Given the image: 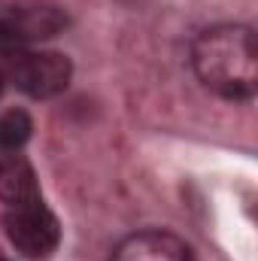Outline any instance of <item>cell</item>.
<instances>
[{
    "instance_id": "1",
    "label": "cell",
    "mask_w": 258,
    "mask_h": 261,
    "mask_svg": "<svg viewBox=\"0 0 258 261\" xmlns=\"http://www.w3.org/2000/svg\"><path fill=\"white\" fill-rule=\"evenodd\" d=\"M200 85L225 100H252L258 88V43L246 24L207 28L192 46Z\"/></svg>"
},
{
    "instance_id": "2",
    "label": "cell",
    "mask_w": 258,
    "mask_h": 261,
    "mask_svg": "<svg viewBox=\"0 0 258 261\" xmlns=\"http://www.w3.org/2000/svg\"><path fill=\"white\" fill-rule=\"evenodd\" d=\"M6 55L9 58H6V73L3 76H9V82H15V88L24 91L28 97L46 100V97L61 94L70 85L73 64L61 52H24V49H15V52H6Z\"/></svg>"
},
{
    "instance_id": "3",
    "label": "cell",
    "mask_w": 258,
    "mask_h": 261,
    "mask_svg": "<svg viewBox=\"0 0 258 261\" xmlns=\"http://www.w3.org/2000/svg\"><path fill=\"white\" fill-rule=\"evenodd\" d=\"M6 237L21 255L46 258L61 243V225L43 197H31L6 210Z\"/></svg>"
},
{
    "instance_id": "4",
    "label": "cell",
    "mask_w": 258,
    "mask_h": 261,
    "mask_svg": "<svg viewBox=\"0 0 258 261\" xmlns=\"http://www.w3.org/2000/svg\"><path fill=\"white\" fill-rule=\"evenodd\" d=\"M113 261H194V255L192 246L170 231H137L113 249Z\"/></svg>"
},
{
    "instance_id": "5",
    "label": "cell",
    "mask_w": 258,
    "mask_h": 261,
    "mask_svg": "<svg viewBox=\"0 0 258 261\" xmlns=\"http://www.w3.org/2000/svg\"><path fill=\"white\" fill-rule=\"evenodd\" d=\"M31 197H40L34 167L24 161V155L0 149V200H6V206H12V203L31 200Z\"/></svg>"
},
{
    "instance_id": "6",
    "label": "cell",
    "mask_w": 258,
    "mask_h": 261,
    "mask_svg": "<svg viewBox=\"0 0 258 261\" xmlns=\"http://www.w3.org/2000/svg\"><path fill=\"white\" fill-rule=\"evenodd\" d=\"M31 116L24 110H6L0 116V149L3 152H18L31 140Z\"/></svg>"
},
{
    "instance_id": "7",
    "label": "cell",
    "mask_w": 258,
    "mask_h": 261,
    "mask_svg": "<svg viewBox=\"0 0 258 261\" xmlns=\"http://www.w3.org/2000/svg\"><path fill=\"white\" fill-rule=\"evenodd\" d=\"M3 85H6V76H3V70H0V94H3Z\"/></svg>"
},
{
    "instance_id": "8",
    "label": "cell",
    "mask_w": 258,
    "mask_h": 261,
    "mask_svg": "<svg viewBox=\"0 0 258 261\" xmlns=\"http://www.w3.org/2000/svg\"><path fill=\"white\" fill-rule=\"evenodd\" d=\"M125 3H134V0H125Z\"/></svg>"
},
{
    "instance_id": "9",
    "label": "cell",
    "mask_w": 258,
    "mask_h": 261,
    "mask_svg": "<svg viewBox=\"0 0 258 261\" xmlns=\"http://www.w3.org/2000/svg\"><path fill=\"white\" fill-rule=\"evenodd\" d=\"M0 261H6V258H0Z\"/></svg>"
}]
</instances>
